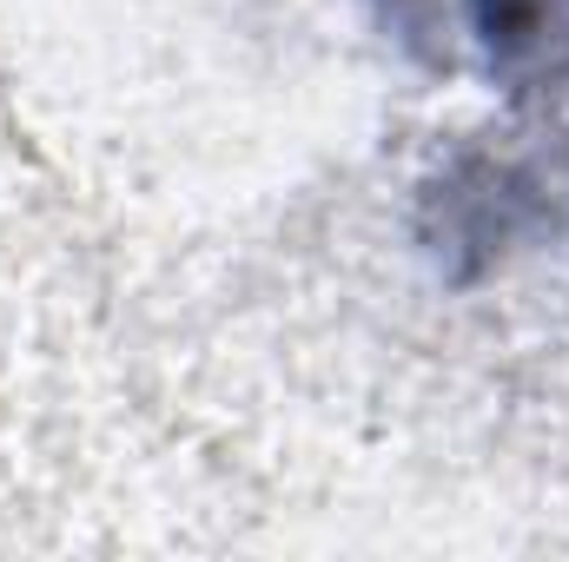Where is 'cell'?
<instances>
[{
    "mask_svg": "<svg viewBox=\"0 0 569 562\" xmlns=\"http://www.w3.org/2000/svg\"><path fill=\"white\" fill-rule=\"evenodd\" d=\"M470 20L497 67H530V60L569 53V0H470Z\"/></svg>",
    "mask_w": 569,
    "mask_h": 562,
    "instance_id": "cell-1",
    "label": "cell"
}]
</instances>
